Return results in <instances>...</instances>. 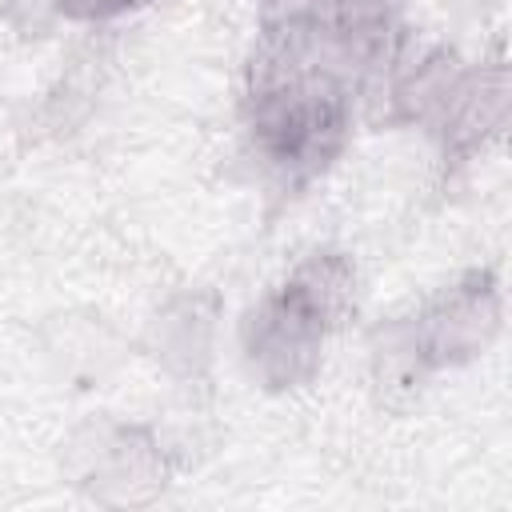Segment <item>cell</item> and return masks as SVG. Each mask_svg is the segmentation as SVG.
<instances>
[{
    "instance_id": "obj_6",
    "label": "cell",
    "mask_w": 512,
    "mask_h": 512,
    "mask_svg": "<svg viewBox=\"0 0 512 512\" xmlns=\"http://www.w3.org/2000/svg\"><path fill=\"white\" fill-rule=\"evenodd\" d=\"M468 68V56L452 44H416L408 40L396 64L376 84L384 92L388 120L412 132H424L432 140L448 100L456 96V84Z\"/></svg>"
},
{
    "instance_id": "obj_2",
    "label": "cell",
    "mask_w": 512,
    "mask_h": 512,
    "mask_svg": "<svg viewBox=\"0 0 512 512\" xmlns=\"http://www.w3.org/2000/svg\"><path fill=\"white\" fill-rule=\"evenodd\" d=\"M360 272L344 248L304 252L272 288H264L240 316V360L264 392L308 388L328 360L332 340L356 312Z\"/></svg>"
},
{
    "instance_id": "obj_3",
    "label": "cell",
    "mask_w": 512,
    "mask_h": 512,
    "mask_svg": "<svg viewBox=\"0 0 512 512\" xmlns=\"http://www.w3.org/2000/svg\"><path fill=\"white\" fill-rule=\"evenodd\" d=\"M504 328V288L492 268H464L432 288L408 316L392 320L372 344L376 364L404 380L460 372L488 356Z\"/></svg>"
},
{
    "instance_id": "obj_7",
    "label": "cell",
    "mask_w": 512,
    "mask_h": 512,
    "mask_svg": "<svg viewBox=\"0 0 512 512\" xmlns=\"http://www.w3.org/2000/svg\"><path fill=\"white\" fill-rule=\"evenodd\" d=\"M80 480L96 496L140 500L168 480V448L144 424H92L80 448Z\"/></svg>"
},
{
    "instance_id": "obj_1",
    "label": "cell",
    "mask_w": 512,
    "mask_h": 512,
    "mask_svg": "<svg viewBox=\"0 0 512 512\" xmlns=\"http://www.w3.org/2000/svg\"><path fill=\"white\" fill-rule=\"evenodd\" d=\"M360 96L356 80L320 48L300 8L268 12L240 84L248 160L280 188H304L348 148Z\"/></svg>"
},
{
    "instance_id": "obj_11",
    "label": "cell",
    "mask_w": 512,
    "mask_h": 512,
    "mask_svg": "<svg viewBox=\"0 0 512 512\" xmlns=\"http://www.w3.org/2000/svg\"><path fill=\"white\" fill-rule=\"evenodd\" d=\"M300 0H260V8L264 12H284V8H296Z\"/></svg>"
},
{
    "instance_id": "obj_4",
    "label": "cell",
    "mask_w": 512,
    "mask_h": 512,
    "mask_svg": "<svg viewBox=\"0 0 512 512\" xmlns=\"http://www.w3.org/2000/svg\"><path fill=\"white\" fill-rule=\"evenodd\" d=\"M296 8L320 48L356 80L360 92L380 84L412 40L404 0H300Z\"/></svg>"
},
{
    "instance_id": "obj_10",
    "label": "cell",
    "mask_w": 512,
    "mask_h": 512,
    "mask_svg": "<svg viewBox=\"0 0 512 512\" xmlns=\"http://www.w3.org/2000/svg\"><path fill=\"white\" fill-rule=\"evenodd\" d=\"M0 16L8 24H40L48 16V0H0Z\"/></svg>"
},
{
    "instance_id": "obj_5",
    "label": "cell",
    "mask_w": 512,
    "mask_h": 512,
    "mask_svg": "<svg viewBox=\"0 0 512 512\" xmlns=\"http://www.w3.org/2000/svg\"><path fill=\"white\" fill-rule=\"evenodd\" d=\"M508 108H512V76L504 56H480L468 60L456 96L448 100L432 144L440 148L444 164H472L480 160L508 128Z\"/></svg>"
},
{
    "instance_id": "obj_9",
    "label": "cell",
    "mask_w": 512,
    "mask_h": 512,
    "mask_svg": "<svg viewBox=\"0 0 512 512\" xmlns=\"http://www.w3.org/2000/svg\"><path fill=\"white\" fill-rule=\"evenodd\" d=\"M156 0H48V16L60 24H76V28H104V24H120L144 8H152Z\"/></svg>"
},
{
    "instance_id": "obj_8",
    "label": "cell",
    "mask_w": 512,
    "mask_h": 512,
    "mask_svg": "<svg viewBox=\"0 0 512 512\" xmlns=\"http://www.w3.org/2000/svg\"><path fill=\"white\" fill-rule=\"evenodd\" d=\"M212 320H216V308L200 292L168 300V308L152 324L156 356L164 360V368H172L180 376H196V368L208 364V356H212Z\"/></svg>"
}]
</instances>
